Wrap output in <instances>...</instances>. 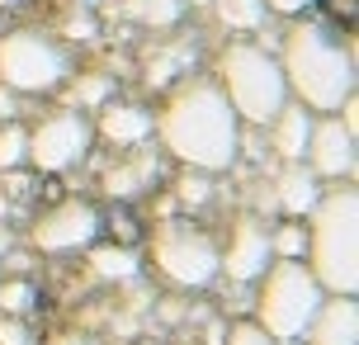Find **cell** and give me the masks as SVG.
I'll return each mask as SVG.
<instances>
[{
    "label": "cell",
    "instance_id": "30bf717a",
    "mask_svg": "<svg viewBox=\"0 0 359 345\" xmlns=\"http://www.w3.org/2000/svg\"><path fill=\"white\" fill-rule=\"evenodd\" d=\"M307 170L312 175H326V180H350L355 175V133L341 123V119H322L312 123V137H307Z\"/></svg>",
    "mask_w": 359,
    "mask_h": 345
},
{
    "label": "cell",
    "instance_id": "44dd1931",
    "mask_svg": "<svg viewBox=\"0 0 359 345\" xmlns=\"http://www.w3.org/2000/svg\"><path fill=\"white\" fill-rule=\"evenodd\" d=\"M128 10L137 19H147V24H156V29H165V24H175L184 15V0H133Z\"/></svg>",
    "mask_w": 359,
    "mask_h": 345
},
{
    "label": "cell",
    "instance_id": "ffe728a7",
    "mask_svg": "<svg viewBox=\"0 0 359 345\" xmlns=\"http://www.w3.org/2000/svg\"><path fill=\"white\" fill-rule=\"evenodd\" d=\"M24 156H29V128L5 123V128H0V170L24 165Z\"/></svg>",
    "mask_w": 359,
    "mask_h": 345
},
{
    "label": "cell",
    "instance_id": "d6986e66",
    "mask_svg": "<svg viewBox=\"0 0 359 345\" xmlns=\"http://www.w3.org/2000/svg\"><path fill=\"white\" fill-rule=\"evenodd\" d=\"M109 95H114V76H104V72L76 76V90H72V109H95V104H109Z\"/></svg>",
    "mask_w": 359,
    "mask_h": 345
},
{
    "label": "cell",
    "instance_id": "f1b7e54d",
    "mask_svg": "<svg viewBox=\"0 0 359 345\" xmlns=\"http://www.w3.org/2000/svg\"><path fill=\"white\" fill-rule=\"evenodd\" d=\"M67 38H95V19L90 15H72L67 19Z\"/></svg>",
    "mask_w": 359,
    "mask_h": 345
},
{
    "label": "cell",
    "instance_id": "603a6c76",
    "mask_svg": "<svg viewBox=\"0 0 359 345\" xmlns=\"http://www.w3.org/2000/svg\"><path fill=\"white\" fill-rule=\"evenodd\" d=\"M269 251H279L284 260H298L307 251V227L303 222H284L279 232H269Z\"/></svg>",
    "mask_w": 359,
    "mask_h": 345
},
{
    "label": "cell",
    "instance_id": "d590c367",
    "mask_svg": "<svg viewBox=\"0 0 359 345\" xmlns=\"http://www.w3.org/2000/svg\"><path fill=\"white\" fill-rule=\"evenodd\" d=\"M0 5H10V0H0Z\"/></svg>",
    "mask_w": 359,
    "mask_h": 345
},
{
    "label": "cell",
    "instance_id": "4dcf8cb0",
    "mask_svg": "<svg viewBox=\"0 0 359 345\" xmlns=\"http://www.w3.org/2000/svg\"><path fill=\"white\" fill-rule=\"evenodd\" d=\"M48 345H95L90 336H76V331H62V336H53Z\"/></svg>",
    "mask_w": 359,
    "mask_h": 345
},
{
    "label": "cell",
    "instance_id": "7402d4cb",
    "mask_svg": "<svg viewBox=\"0 0 359 345\" xmlns=\"http://www.w3.org/2000/svg\"><path fill=\"white\" fill-rule=\"evenodd\" d=\"M38 303V293L29 279H5L0 284V312H10V317H24V312Z\"/></svg>",
    "mask_w": 359,
    "mask_h": 345
},
{
    "label": "cell",
    "instance_id": "5bb4252c",
    "mask_svg": "<svg viewBox=\"0 0 359 345\" xmlns=\"http://www.w3.org/2000/svg\"><path fill=\"white\" fill-rule=\"evenodd\" d=\"M269 123H274V151H279L284 161H303L307 137H312V123H317L312 109H307V104H284Z\"/></svg>",
    "mask_w": 359,
    "mask_h": 345
},
{
    "label": "cell",
    "instance_id": "cb8c5ba5",
    "mask_svg": "<svg viewBox=\"0 0 359 345\" xmlns=\"http://www.w3.org/2000/svg\"><path fill=\"white\" fill-rule=\"evenodd\" d=\"M189 57H194L189 48H170V53L151 57V62H147V81H151V86H165V81H170L180 67H189Z\"/></svg>",
    "mask_w": 359,
    "mask_h": 345
},
{
    "label": "cell",
    "instance_id": "d6a6232c",
    "mask_svg": "<svg viewBox=\"0 0 359 345\" xmlns=\"http://www.w3.org/2000/svg\"><path fill=\"white\" fill-rule=\"evenodd\" d=\"M10 251V232H5V227H0V255Z\"/></svg>",
    "mask_w": 359,
    "mask_h": 345
},
{
    "label": "cell",
    "instance_id": "7c38bea8",
    "mask_svg": "<svg viewBox=\"0 0 359 345\" xmlns=\"http://www.w3.org/2000/svg\"><path fill=\"white\" fill-rule=\"evenodd\" d=\"M307 345H359V303L355 293H331L322 298L317 317L307 322Z\"/></svg>",
    "mask_w": 359,
    "mask_h": 345
},
{
    "label": "cell",
    "instance_id": "9c48e42d",
    "mask_svg": "<svg viewBox=\"0 0 359 345\" xmlns=\"http://www.w3.org/2000/svg\"><path fill=\"white\" fill-rule=\"evenodd\" d=\"M95 236H100V213H95V203H86V199H62L57 208H48V213L34 222V246L48 251V255L81 251Z\"/></svg>",
    "mask_w": 359,
    "mask_h": 345
},
{
    "label": "cell",
    "instance_id": "836d02e7",
    "mask_svg": "<svg viewBox=\"0 0 359 345\" xmlns=\"http://www.w3.org/2000/svg\"><path fill=\"white\" fill-rule=\"evenodd\" d=\"M72 5H81V10H86V5H95V0H72Z\"/></svg>",
    "mask_w": 359,
    "mask_h": 345
},
{
    "label": "cell",
    "instance_id": "e0dca14e",
    "mask_svg": "<svg viewBox=\"0 0 359 345\" xmlns=\"http://www.w3.org/2000/svg\"><path fill=\"white\" fill-rule=\"evenodd\" d=\"M213 5V15L227 24V29H236V34H251V29H260L265 24V0H208Z\"/></svg>",
    "mask_w": 359,
    "mask_h": 345
},
{
    "label": "cell",
    "instance_id": "8fae6325",
    "mask_svg": "<svg viewBox=\"0 0 359 345\" xmlns=\"http://www.w3.org/2000/svg\"><path fill=\"white\" fill-rule=\"evenodd\" d=\"M222 260H217V270H227V279H236V284H246V279H260V274L269 270V232L260 227L255 218H241L232 227V236H227V251H217Z\"/></svg>",
    "mask_w": 359,
    "mask_h": 345
},
{
    "label": "cell",
    "instance_id": "9a60e30c",
    "mask_svg": "<svg viewBox=\"0 0 359 345\" xmlns=\"http://www.w3.org/2000/svg\"><path fill=\"white\" fill-rule=\"evenodd\" d=\"M322 199V184H317V175L307 170V165H288L284 175H279V184H274V203L284 208L288 218H307L312 213V203Z\"/></svg>",
    "mask_w": 359,
    "mask_h": 345
},
{
    "label": "cell",
    "instance_id": "5b68a950",
    "mask_svg": "<svg viewBox=\"0 0 359 345\" xmlns=\"http://www.w3.org/2000/svg\"><path fill=\"white\" fill-rule=\"evenodd\" d=\"M322 284L312 279L303 260H279L265 270V284H260V298H255V327L274 336V341H303L307 322L322 308Z\"/></svg>",
    "mask_w": 359,
    "mask_h": 345
},
{
    "label": "cell",
    "instance_id": "8d00e7d4",
    "mask_svg": "<svg viewBox=\"0 0 359 345\" xmlns=\"http://www.w3.org/2000/svg\"><path fill=\"white\" fill-rule=\"evenodd\" d=\"M288 345H293V341H288Z\"/></svg>",
    "mask_w": 359,
    "mask_h": 345
},
{
    "label": "cell",
    "instance_id": "8992f818",
    "mask_svg": "<svg viewBox=\"0 0 359 345\" xmlns=\"http://www.w3.org/2000/svg\"><path fill=\"white\" fill-rule=\"evenodd\" d=\"M72 72V53L67 43H57L43 29H10L0 34V86L24 95H43L62 86Z\"/></svg>",
    "mask_w": 359,
    "mask_h": 345
},
{
    "label": "cell",
    "instance_id": "4316f807",
    "mask_svg": "<svg viewBox=\"0 0 359 345\" xmlns=\"http://www.w3.org/2000/svg\"><path fill=\"white\" fill-rule=\"evenodd\" d=\"M180 199L189 203V208L208 199V180H203V170H194V175H184V180H180Z\"/></svg>",
    "mask_w": 359,
    "mask_h": 345
},
{
    "label": "cell",
    "instance_id": "277c9868",
    "mask_svg": "<svg viewBox=\"0 0 359 345\" xmlns=\"http://www.w3.org/2000/svg\"><path fill=\"white\" fill-rule=\"evenodd\" d=\"M217 86L227 95V104L236 109V119L260 123V128L288 104V86H284L279 62L265 48H255V43H232L222 53V62H217Z\"/></svg>",
    "mask_w": 359,
    "mask_h": 345
},
{
    "label": "cell",
    "instance_id": "2e32d148",
    "mask_svg": "<svg viewBox=\"0 0 359 345\" xmlns=\"http://www.w3.org/2000/svg\"><path fill=\"white\" fill-rule=\"evenodd\" d=\"M151 180H156V156L137 151V156L114 161L104 170V194H109V199H133V194H142Z\"/></svg>",
    "mask_w": 359,
    "mask_h": 345
},
{
    "label": "cell",
    "instance_id": "7a4b0ae2",
    "mask_svg": "<svg viewBox=\"0 0 359 345\" xmlns=\"http://www.w3.org/2000/svg\"><path fill=\"white\" fill-rule=\"evenodd\" d=\"M279 72H284V86L298 95V104L331 114L355 95V48L341 43L326 24L303 19L284 34Z\"/></svg>",
    "mask_w": 359,
    "mask_h": 345
},
{
    "label": "cell",
    "instance_id": "d4e9b609",
    "mask_svg": "<svg viewBox=\"0 0 359 345\" xmlns=\"http://www.w3.org/2000/svg\"><path fill=\"white\" fill-rule=\"evenodd\" d=\"M227 345H279V341H274V336H265L255 322H241V327L227 331Z\"/></svg>",
    "mask_w": 359,
    "mask_h": 345
},
{
    "label": "cell",
    "instance_id": "1f68e13d",
    "mask_svg": "<svg viewBox=\"0 0 359 345\" xmlns=\"http://www.w3.org/2000/svg\"><path fill=\"white\" fill-rule=\"evenodd\" d=\"M0 119H5V123L15 119V95H10V90H0Z\"/></svg>",
    "mask_w": 359,
    "mask_h": 345
},
{
    "label": "cell",
    "instance_id": "484cf974",
    "mask_svg": "<svg viewBox=\"0 0 359 345\" xmlns=\"http://www.w3.org/2000/svg\"><path fill=\"white\" fill-rule=\"evenodd\" d=\"M0 345H34V331L19 317H0Z\"/></svg>",
    "mask_w": 359,
    "mask_h": 345
},
{
    "label": "cell",
    "instance_id": "ac0fdd59",
    "mask_svg": "<svg viewBox=\"0 0 359 345\" xmlns=\"http://www.w3.org/2000/svg\"><path fill=\"white\" fill-rule=\"evenodd\" d=\"M137 255L128 251V246H95L90 251V270L100 274V279H137Z\"/></svg>",
    "mask_w": 359,
    "mask_h": 345
},
{
    "label": "cell",
    "instance_id": "6da1fadb",
    "mask_svg": "<svg viewBox=\"0 0 359 345\" xmlns=\"http://www.w3.org/2000/svg\"><path fill=\"white\" fill-rule=\"evenodd\" d=\"M165 151L184 161L189 170H227L236 161V147H241V128H236V109L227 104V95L217 81H184L175 86V95L165 100L161 119H156Z\"/></svg>",
    "mask_w": 359,
    "mask_h": 345
},
{
    "label": "cell",
    "instance_id": "f546056e",
    "mask_svg": "<svg viewBox=\"0 0 359 345\" xmlns=\"http://www.w3.org/2000/svg\"><path fill=\"white\" fill-rule=\"evenodd\" d=\"M312 0H265V10H274V15H303Z\"/></svg>",
    "mask_w": 359,
    "mask_h": 345
},
{
    "label": "cell",
    "instance_id": "4fadbf2b",
    "mask_svg": "<svg viewBox=\"0 0 359 345\" xmlns=\"http://www.w3.org/2000/svg\"><path fill=\"white\" fill-rule=\"evenodd\" d=\"M151 114L142 109V104H100V133H104L114 147H137L151 137Z\"/></svg>",
    "mask_w": 359,
    "mask_h": 345
},
{
    "label": "cell",
    "instance_id": "83f0119b",
    "mask_svg": "<svg viewBox=\"0 0 359 345\" xmlns=\"http://www.w3.org/2000/svg\"><path fill=\"white\" fill-rule=\"evenodd\" d=\"M326 19H341V24H355V0H322Z\"/></svg>",
    "mask_w": 359,
    "mask_h": 345
},
{
    "label": "cell",
    "instance_id": "52a82bcc",
    "mask_svg": "<svg viewBox=\"0 0 359 345\" xmlns=\"http://www.w3.org/2000/svg\"><path fill=\"white\" fill-rule=\"evenodd\" d=\"M151 260L175 289H208L217 274V241L184 218H165L151 232Z\"/></svg>",
    "mask_w": 359,
    "mask_h": 345
},
{
    "label": "cell",
    "instance_id": "e575fe53",
    "mask_svg": "<svg viewBox=\"0 0 359 345\" xmlns=\"http://www.w3.org/2000/svg\"><path fill=\"white\" fill-rule=\"evenodd\" d=\"M189 5H208V0H189Z\"/></svg>",
    "mask_w": 359,
    "mask_h": 345
},
{
    "label": "cell",
    "instance_id": "3957f363",
    "mask_svg": "<svg viewBox=\"0 0 359 345\" xmlns=\"http://www.w3.org/2000/svg\"><path fill=\"white\" fill-rule=\"evenodd\" d=\"M307 227V270L322 293H355L359 289V194L345 180L312 203Z\"/></svg>",
    "mask_w": 359,
    "mask_h": 345
},
{
    "label": "cell",
    "instance_id": "ba28073f",
    "mask_svg": "<svg viewBox=\"0 0 359 345\" xmlns=\"http://www.w3.org/2000/svg\"><path fill=\"white\" fill-rule=\"evenodd\" d=\"M90 142H95V123L81 109H53L48 119H38V128L29 133V156L38 170H72L76 161H86Z\"/></svg>",
    "mask_w": 359,
    "mask_h": 345
}]
</instances>
